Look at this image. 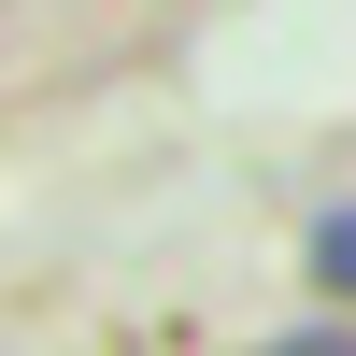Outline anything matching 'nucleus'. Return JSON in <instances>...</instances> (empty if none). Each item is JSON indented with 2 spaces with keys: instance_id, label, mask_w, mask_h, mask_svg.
Listing matches in <instances>:
<instances>
[{
  "instance_id": "1",
  "label": "nucleus",
  "mask_w": 356,
  "mask_h": 356,
  "mask_svg": "<svg viewBox=\"0 0 356 356\" xmlns=\"http://www.w3.org/2000/svg\"><path fill=\"white\" fill-rule=\"evenodd\" d=\"M300 257H314V285L356 314V200H328V214H314V243H300Z\"/></svg>"
},
{
  "instance_id": "2",
  "label": "nucleus",
  "mask_w": 356,
  "mask_h": 356,
  "mask_svg": "<svg viewBox=\"0 0 356 356\" xmlns=\"http://www.w3.org/2000/svg\"><path fill=\"white\" fill-rule=\"evenodd\" d=\"M257 356H356V314H328V328H285V342H257Z\"/></svg>"
}]
</instances>
